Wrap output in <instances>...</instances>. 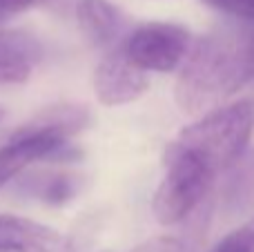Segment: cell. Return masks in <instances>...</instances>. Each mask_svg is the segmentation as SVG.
I'll return each instance as SVG.
<instances>
[{"label":"cell","mask_w":254,"mask_h":252,"mask_svg":"<svg viewBox=\"0 0 254 252\" xmlns=\"http://www.w3.org/2000/svg\"><path fill=\"white\" fill-rule=\"evenodd\" d=\"M216 177L205 163L185 154L181 150L167 147L165 152V177L158 186L152 201V210L158 223L174 226L183 221L212 190Z\"/></svg>","instance_id":"277c9868"},{"label":"cell","mask_w":254,"mask_h":252,"mask_svg":"<svg viewBox=\"0 0 254 252\" xmlns=\"http://www.w3.org/2000/svg\"><path fill=\"white\" fill-rule=\"evenodd\" d=\"M254 129V105L239 101L201 116L185 127L170 147L205 163L214 174L225 172L246 152Z\"/></svg>","instance_id":"3957f363"},{"label":"cell","mask_w":254,"mask_h":252,"mask_svg":"<svg viewBox=\"0 0 254 252\" xmlns=\"http://www.w3.org/2000/svg\"><path fill=\"white\" fill-rule=\"evenodd\" d=\"M43 47L25 31H0V85H18L29 80Z\"/></svg>","instance_id":"9c48e42d"},{"label":"cell","mask_w":254,"mask_h":252,"mask_svg":"<svg viewBox=\"0 0 254 252\" xmlns=\"http://www.w3.org/2000/svg\"><path fill=\"white\" fill-rule=\"evenodd\" d=\"M76 20L85 40L92 47L103 49L105 54L123 45V40L127 38L125 16L110 0H78Z\"/></svg>","instance_id":"ba28073f"},{"label":"cell","mask_w":254,"mask_h":252,"mask_svg":"<svg viewBox=\"0 0 254 252\" xmlns=\"http://www.w3.org/2000/svg\"><path fill=\"white\" fill-rule=\"evenodd\" d=\"M194 40L190 31L172 22H147L129 31L123 49L143 71H174L183 67Z\"/></svg>","instance_id":"5b68a950"},{"label":"cell","mask_w":254,"mask_h":252,"mask_svg":"<svg viewBox=\"0 0 254 252\" xmlns=\"http://www.w3.org/2000/svg\"><path fill=\"white\" fill-rule=\"evenodd\" d=\"M4 119V110H2V107H0V121H2Z\"/></svg>","instance_id":"9a60e30c"},{"label":"cell","mask_w":254,"mask_h":252,"mask_svg":"<svg viewBox=\"0 0 254 252\" xmlns=\"http://www.w3.org/2000/svg\"><path fill=\"white\" fill-rule=\"evenodd\" d=\"M0 252H71V244L49 226L0 214Z\"/></svg>","instance_id":"52a82bcc"},{"label":"cell","mask_w":254,"mask_h":252,"mask_svg":"<svg viewBox=\"0 0 254 252\" xmlns=\"http://www.w3.org/2000/svg\"><path fill=\"white\" fill-rule=\"evenodd\" d=\"M125 43V40H123ZM149 87L147 71L127 58L123 45L107 52L94 71V92L103 105H125L143 96Z\"/></svg>","instance_id":"8992f818"},{"label":"cell","mask_w":254,"mask_h":252,"mask_svg":"<svg viewBox=\"0 0 254 252\" xmlns=\"http://www.w3.org/2000/svg\"><path fill=\"white\" fill-rule=\"evenodd\" d=\"M212 9L254 27V0H203Z\"/></svg>","instance_id":"7c38bea8"},{"label":"cell","mask_w":254,"mask_h":252,"mask_svg":"<svg viewBox=\"0 0 254 252\" xmlns=\"http://www.w3.org/2000/svg\"><path fill=\"white\" fill-rule=\"evenodd\" d=\"M38 0H0V16H11V13L25 11Z\"/></svg>","instance_id":"5bb4252c"},{"label":"cell","mask_w":254,"mask_h":252,"mask_svg":"<svg viewBox=\"0 0 254 252\" xmlns=\"http://www.w3.org/2000/svg\"><path fill=\"white\" fill-rule=\"evenodd\" d=\"M129 252H183V244L176 237L161 235V237H152V239L143 241V244L136 246Z\"/></svg>","instance_id":"4fadbf2b"},{"label":"cell","mask_w":254,"mask_h":252,"mask_svg":"<svg viewBox=\"0 0 254 252\" xmlns=\"http://www.w3.org/2000/svg\"><path fill=\"white\" fill-rule=\"evenodd\" d=\"M80 177L74 174H34L22 179L20 192L49 205H65L80 192Z\"/></svg>","instance_id":"30bf717a"},{"label":"cell","mask_w":254,"mask_h":252,"mask_svg":"<svg viewBox=\"0 0 254 252\" xmlns=\"http://www.w3.org/2000/svg\"><path fill=\"white\" fill-rule=\"evenodd\" d=\"M210 252H254V214L225 235Z\"/></svg>","instance_id":"8fae6325"},{"label":"cell","mask_w":254,"mask_h":252,"mask_svg":"<svg viewBox=\"0 0 254 252\" xmlns=\"http://www.w3.org/2000/svg\"><path fill=\"white\" fill-rule=\"evenodd\" d=\"M254 78V27L194 40L174 96L185 114H210Z\"/></svg>","instance_id":"6da1fadb"},{"label":"cell","mask_w":254,"mask_h":252,"mask_svg":"<svg viewBox=\"0 0 254 252\" xmlns=\"http://www.w3.org/2000/svg\"><path fill=\"white\" fill-rule=\"evenodd\" d=\"M87 123L89 112L83 105L61 103L45 107L13 129L4 145H0V188L36 163H69L80 159V150L69 138L87 127Z\"/></svg>","instance_id":"7a4b0ae2"}]
</instances>
